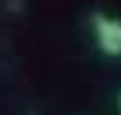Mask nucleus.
Returning <instances> with one entry per match:
<instances>
[{
	"label": "nucleus",
	"instance_id": "obj_2",
	"mask_svg": "<svg viewBox=\"0 0 121 115\" xmlns=\"http://www.w3.org/2000/svg\"><path fill=\"white\" fill-rule=\"evenodd\" d=\"M118 108H121V94H118Z\"/></svg>",
	"mask_w": 121,
	"mask_h": 115
},
{
	"label": "nucleus",
	"instance_id": "obj_1",
	"mask_svg": "<svg viewBox=\"0 0 121 115\" xmlns=\"http://www.w3.org/2000/svg\"><path fill=\"white\" fill-rule=\"evenodd\" d=\"M93 38L104 56H121V18L93 14Z\"/></svg>",
	"mask_w": 121,
	"mask_h": 115
}]
</instances>
